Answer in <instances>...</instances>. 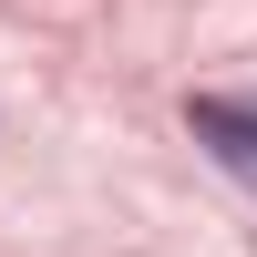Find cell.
I'll use <instances>...</instances> for the list:
<instances>
[{
	"instance_id": "obj_1",
	"label": "cell",
	"mask_w": 257,
	"mask_h": 257,
	"mask_svg": "<svg viewBox=\"0 0 257 257\" xmlns=\"http://www.w3.org/2000/svg\"><path fill=\"white\" fill-rule=\"evenodd\" d=\"M185 134L257 196V103H247V93H196V103H185Z\"/></svg>"
}]
</instances>
